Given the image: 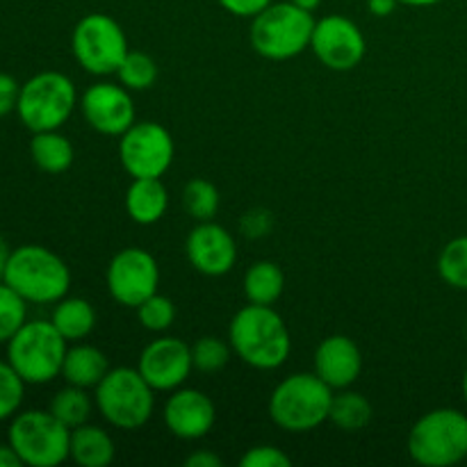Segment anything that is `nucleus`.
Returning a JSON list of instances; mask_svg holds the SVG:
<instances>
[{
	"label": "nucleus",
	"mask_w": 467,
	"mask_h": 467,
	"mask_svg": "<svg viewBox=\"0 0 467 467\" xmlns=\"http://www.w3.org/2000/svg\"><path fill=\"white\" fill-rule=\"evenodd\" d=\"M228 340L242 363L255 369L281 368L292 351L290 331L272 306H244L233 317Z\"/></svg>",
	"instance_id": "1"
},
{
	"label": "nucleus",
	"mask_w": 467,
	"mask_h": 467,
	"mask_svg": "<svg viewBox=\"0 0 467 467\" xmlns=\"http://www.w3.org/2000/svg\"><path fill=\"white\" fill-rule=\"evenodd\" d=\"M3 281L27 304H57L71 287L67 263L39 244H23L9 251Z\"/></svg>",
	"instance_id": "2"
},
{
	"label": "nucleus",
	"mask_w": 467,
	"mask_h": 467,
	"mask_svg": "<svg viewBox=\"0 0 467 467\" xmlns=\"http://www.w3.org/2000/svg\"><path fill=\"white\" fill-rule=\"evenodd\" d=\"M331 401L333 388L317 374H292L272 392L269 415L276 427L290 433H306L327 422Z\"/></svg>",
	"instance_id": "3"
},
{
	"label": "nucleus",
	"mask_w": 467,
	"mask_h": 467,
	"mask_svg": "<svg viewBox=\"0 0 467 467\" xmlns=\"http://www.w3.org/2000/svg\"><path fill=\"white\" fill-rule=\"evenodd\" d=\"M315 18L295 3H272L251 23V46L263 57L283 62L304 53L310 46Z\"/></svg>",
	"instance_id": "4"
},
{
	"label": "nucleus",
	"mask_w": 467,
	"mask_h": 467,
	"mask_svg": "<svg viewBox=\"0 0 467 467\" xmlns=\"http://www.w3.org/2000/svg\"><path fill=\"white\" fill-rule=\"evenodd\" d=\"M67 345L68 342L53 322H26L7 342V363L27 386H44L55 377H62Z\"/></svg>",
	"instance_id": "5"
},
{
	"label": "nucleus",
	"mask_w": 467,
	"mask_h": 467,
	"mask_svg": "<svg viewBox=\"0 0 467 467\" xmlns=\"http://www.w3.org/2000/svg\"><path fill=\"white\" fill-rule=\"evenodd\" d=\"M153 392L140 369L117 368L109 369L103 381L96 386L94 401L105 422L123 431H135L144 427L153 415Z\"/></svg>",
	"instance_id": "6"
},
{
	"label": "nucleus",
	"mask_w": 467,
	"mask_h": 467,
	"mask_svg": "<svg viewBox=\"0 0 467 467\" xmlns=\"http://www.w3.org/2000/svg\"><path fill=\"white\" fill-rule=\"evenodd\" d=\"M409 454L424 467H450L467 459V415L456 409H436L413 424Z\"/></svg>",
	"instance_id": "7"
},
{
	"label": "nucleus",
	"mask_w": 467,
	"mask_h": 467,
	"mask_svg": "<svg viewBox=\"0 0 467 467\" xmlns=\"http://www.w3.org/2000/svg\"><path fill=\"white\" fill-rule=\"evenodd\" d=\"M7 442L23 465L57 467L71 459V429L50 410H26L14 415Z\"/></svg>",
	"instance_id": "8"
},
{
	"label": "nucleus",
	"mask_w": 467,
	"mask_h": 467,
	"mask_svg": "<svg viewBox=\"0 0 467 467\" xmlns=\"http://www.w3.org/2000/svg\"><path fill=\"white\" fill-rule=\"evenodd\" d=\"M76 85L59 71H44L21 85L16 112L32 132L59 130L76 109Z\"/></svg>",
	"instance_id": "9"
},
{
	"label": "nucleus",
	"mask_w": 467,
	"mask_h": 467,
	"mask_svg": "<svg viewBox=\"0 0 467 467\" xmlns=\"http://www.w3.org/2000/svg\"><path fill=\"white\" fill-rule=\"evenodd\" d=\"M71 48L78 64L91 76L117 73L128 55L126 32L108 14H87L78 21L71 35Z\"/></svg>",
	"instance_id": "10"
},
{
	"label": "nucleus",
	"mask_w": 467,
	"mask_h": 467,
	"mask_svg": "<svg viewBox=\"0 0 467 467\" xmlns=\"http://www.w3.org/2000/svg\"><path fill=\"white\" fill-rule=\"evenodd\" d=\"M119 158L132 178H162L173 162V140L160 123H132L119 141Z\"/></svg>",
	"instance_id": "11"
},
{
	"label": "nucleus",
	"mask_w": 467,
	"mask_h": 467,
	"mask_svg": "<svg viewBox=\"0 0 467 467\" xmlns=\"http://www.w3.org/2000/svg\"><path fill=\"white\" fill-rule=\"evenodd\" d=\"M160 267L153 255L144 249L119 251L108 267V290L117 304L137 308L158 292Z\"/></svg>",
	"instance_id": "12"
},
{
	"label": "nucleus",
	"mask_w": 467,
	"mask_h": 467,
	"mask_svg": "<svg viewBox=\"0 0 467 467\" xmlns=\"http://www.w3.org/2000/svg\"><path fill=\"white\" fill-rule=\"evenodd\" d=\"M315 57L331 71H351L365 57V36L360 27L347 16H333L315 21L310 39Z\"/></svg>",
	"instance_id": "13"
},
{
	"label": "nucleus",
	"mask_w": 467,
	"mask_h": 467,
	"mask_svg": "<svg viewBox=\"0 0 467 467\" xmlns=\"http://www.w3.org/2000/svg\"><path fill=\"white\" fill-rule=\"evenodd\" d=\"M137 369L153 390H178L194 369L192 347L178 337H160V340L149 342L140 354Z\"/></svg>",
	"instance_id": "14"
},
{
	"label": "nucleus",
	"mask_w": 467,
	"mask_h": 467,
	"mask_svg": "<svg viewBox=\"0 0 467 467\" xmlns=\"http://www.w3.org/2000/svg\"><path fill=\"white\" fill-rule=\"evenodd\" d=\"M85 121L100 135L121 137L135 123V103L123 85L99 82L80 99Z\"/></svg>",
	"instance_id": "15"
},
{
	"label": "nucleus",
	"mask_w": 467,
	"mask_h": 467,
	"mask_svg": "<svg viewBox=\"0 0 467 467\" xmlns=\"http://www.w3.org/2000/svg\"><path fill=\"white\" fill-rule=\"evenodd\" d=\"M187 258L203 276H223L235 267V240L219 223L199 222V226L187 237Z\"/></svg>",
	"instance_id": "16"
},
{
	"label": "nucleus",
	"mask_w": 467,
	"mask_h": 467,
	"mask_svg": "<svg viewBox=\"0 0 467 467\" xmlns=\"http://www.w3.org/2000/svg\"><path fill=\"white\" fill-rule=\"evenodd\" d=\"M217 420L213 400L205 392L178 388L164 404V424L181 441H199L208 436Z\"/></svg>",
	"instance_id": "17"
},
{
	"label": "nucleus",
	"mask_w": 467,
	"mask_h": 467,
	"mask_svg": "<svg viewBox=\"0 0 467 467\" xmlns=\"http://www.w3.org/2000/svg\"><path fill=\"white\" fill-rule=\"evenodd\" d=\"M363 372L358 345L347 336H331L315 351V374L333 390H347Z\"/></svg>",
	"instance_id": "18"
},
{
	"label": "nucleus",
	"mask_w": 467,
	"mask_h": 467,
	"mask_svg": "<svg viewBox=\"0 0 467 467\" xmlns=\"http://www.w3.org/2000/svg\"><path fill=\"white\" fill-rule=\"evenodd\" d=\"M169 208L167 187L160 178H132V185L128 187L126 210L132 222L141 226L158 223Z\"/></svg>",
	"instance_id": "19"
},
{
	"label": "nucleus",
	"mask_w": 467,
	"mask_h": 467,
	"mask_svg": "<svg viewBox=\"0 0 467 467\" xmlns=\"http://www.w3.org/2000/svg\"><path fill=\"white\" fill-rule=\"evenodd\" d=\"M108 372H109V360L99 347L76 345L67 349V356H64V365H62V377L64 381L71 383V386L87 388V390L94 388L96 390V386L103 381Z\"/></svg>",
	"instance_id": "20"
},
{
	"label": "nucleus",
	"mask_w": 467,
	"mask_h": 467,
	"mask_svg": "<svg viewBox=\"0 0 467 467\" xmlns=\"http://www.w3.org/2000/svg\"><path fill=\"white\" fill-rule=\"evenodd\" d=\"M71 459L80 467H108L114 461V442L100 427L71 429Z\"/></svg>",
	"instance_id": "21"
},
{
	"label": "nucleus",
	"mask_w": 467,
	"mask_h": 467,
	"mask_svg": "<svg viewBox=\"0 0 467 467\" xmlns=\"http://www.w3.org/2000/svg\"><path fill=\"white\" fill-rule=\"evenodd\" d=\"M50 322L62 333L64 340L80 342L94 331L96 310L87 299H80V296H64L55 306Z\"/></svg>",
	"instance_id": "22"
},
{
	"label": "nucleus",
	"mask_w": 467,
	"mask_h": 467,
	"mask_svg": "<svg viewBox=\"0 0 467 467\" xmlns=\"http://www.w3.org/2000/svg\"><path fill=\"white\" fill-rule=\"evenodd\" d=\"M285 290V274L272 260H260L251 265L244 274V296L249 304L272 306L281 299Z\"/></svg>",
	"instance_id": "23"
},
{
	"label": "nucleus",
	"mask_w": 467,
	"mask_h": 467,
	"mask_svg": "<svg viewBox=\"0 0 467 467\" xmlns=\"http://www.w3.org/2000/svg\"><path fill=\"white\" fill-rule=\"evenodd\" d=\"M32 162L46 173H64L73 164V146L71 141L57 130L35 132L30 141Z\"/></svg>",
	"instance_id": "24"
},
{
	"label": "nucleus",
	"mask_w": 467,
	"mask_h": 467,
	"mask_svg": "<svg viewBox=\"0 0 467 467\" xmlns=\"http://www.w3.org/2000/svg\"><path fill=\"white\" fill-rule=\"evenodd\" d=\"M328 420H331L340 431H360V429L368 427L369 420H372V404H369L360 392L342 390L340 395H333Z\"/></svg>",
	"instance_id": "25"
},
{
	"label": "nucleus",
	"mask_w": 467,
	"mask_h": 467,
	"mask_svg": "<svg viewBox=\"0 0 467 467\" xmlns=\"http://www.w3.org/2000/svg\"><path fill=\"white\" fill-rule=\"evenodd\" d=\"M94 404L96 401H91L87 388H78L68 383L67 388H62V390L50 400L48 410L59 420V422L67 424L68 429H76L87 424Z\"/></svg>",
	"instance_id": "26"
},
{
	"label": "nucleus",
	"mask_w": 467,
	"mask_h": 467,
	"mask_svg": "<svg viewBox=\"0 0 467 467\" xmlns=\"http://www.w3.org/2000/svg\"><path fill=\"white\" fill-rule=\"evenodd\" d=\"M117 76L128 91L149 89L158 80V64L150 55L140 53V50H128L121 67L117 68Z\"/></svg>",
	"instance_id": "27"
},
{
	"label": "nucleus",
	"mask_w": 467,
	"mask_h": 467,
	"mask_svg": "<svg viewBox=\"0 0 467 467\" xmlns=\"http://www.w3.org/2000/svg\"><path fill=\"white\" fill-rule=\"evenodd\" d=\"M182 203H185V210L190 213V217H194L196 222H213L219 208V192L205 178H194V181H190L185 185Z\"/></svg>",
	"instance_id": "28"
},
{
	"label": "nucleus",
	"mask_w": 467,
	"mask_h": 467,
	"mask_svg": "<svg viewBox=\"0 0 467 467\" xmlns=\"http://www.w3.org/2000/svg\"><path fill=\"white\" fill-rule=\"evenodd\" d=\"M438 274L447 285L467 290V235L447 242L438 258Z\"/></svg>",
	"instance_id": "29"
},
{
	"label": "nucleus",
	"mask_w": 467,
	"mask_h": 467,
	"mask_svg": "<svg viewBox=\"0 0 467 467\" xmlns=\"http://www.w3.org/2000/svg\"><path fill=\"white\" fill-rule=\"evenodd\" d=\"M27 322V301L0 281V345H7Z\"/></svg>",
	"instance_id": "30"
},
{
	"label": "nucleus",
	"mask_w": 467,
	"mask_h": 467,
	"mask_svg": "<svg viewBox=\"0 0 467 467\" xmlns=\"http://www.w3.org/2000/svg\"><path fill=\"white\" fill-rule=\"evenodd\" d=\"M231 345H226L223 340L213 336H205L201 340H196L192 345V363H194V369L203 374L219 372L228 365L231 360Z\"/></svg>",
	"instance_id": "31"
},
{
	"label": "nucleus",
	"mask_w": 467,
	"mask_h": 467,
	"mask_svg": "<svg viewBox=\"0 0 467 467\" xmlns=\"http://www.w3.org/2000/svg\"><path fill=\"white\" fill-rule=\"evenodd\" d=\"M137 317H140V324L150 333H162L167 331L169 327L176 319V306L169 296H162L155 292L153 296L144 301V304L137 306Z\"/></svg>",
	"instance_id": "32"
},
{
	"label": "nucleus",
	"mask_w": 467,
	"mask_h": 467,
	"mask_svg": "<svg viewBox=\"0 0 467 467\" xmlns=\"http://www.w3.org/2000/svg\"><path fill=\"white\" fill-rule=\"evenodd\" d=\"M27 383L18 377L16 369L0 360V422L14 418L23 404V395H26Z\"/></svg>",
	"instance_id": "33"
},
{
	"label": "nucleus",
	"mask_w": 467,
	"mask_h": 467,
	"mask_svg": "<svg viewBox=\"0 0 467 467\" xmlns=\"http://www.w3.org/2000/svg\"><path fill=\"white\" fill-rule=\"evenodd\" d=\"M242 467H290V456L283 454L278 447L272 445H260L254 450L246 451L240 461Z\"/></svg>",
	"instance_id": "34"
},
{
	"label": "nucleus",
	"mask_w": 467,
	"mask_h": 467,
	"mask_svg": "<svg viewBox=\"0 0 467 467\" xmlns=\"http://www.w3.org/2000/svg\"><path fill=\"white\" fill-rule=\"evenodd\" d=\"M18 96H21V85L9 73H0V117H7L14 112L18 105Z\"/></svg>",
	"instance_id": "35"
},
{
	"label": "nucleus",
	"mask_w": 467,
	"mask_h": 467,
	"mask_svg": "<svg viewBox=\"0 0 467 467\" xmlns=\"http://www.w3.org/2000/svg\"><path fill=\"white\" fill-rule=\"evenodd\" d=\"M226 12H231L233 16H242V18H254L263 12L265 7L272 5V0H219Z\"/></svg>",
	"instance_id": "36"
},
{
	"label": "nucleus",
	"mask_w": 467,
	"mask_h": 467,
	"mask_svg": "<svg viewBox=\"0 0 467 467\" xmlns=\"http://www.w3.org/2000/svg\"><path fill=\"white\" fill-rule=\"evenodd\" d=\"M185 465L187 467H222L223 461L219 459L217 454H213V451H194V454H190L185 459Z\"/></svg>",
	"instance_id": "37"
},
{
	"label": "nucleus",
	"mask_w": 467,
	"mask_h": 467,
	"mask_svg": "<svg viewBox=\"0 0 467 467\" xmlns=\"http://www.w3.org/2000/svg\"><path fill=\"white\" fill-rule=\"evenodd\" d=\"M400 0H368V7L374 16H390L392 12L397 9Z\"/></svg>",
	"instance_id": "38"
},
{
	"label": "nucleus",
	"mask_w": 467,
	"mask_h": 467,
	"mask_svg": "<svg viewBox=\"0 0 467 467\" xmlns=\"http://www.w3.org/2000/svg\"><path fill=\"white\" fill-rule=\"evenodd\" d=\"M23 465L21 459H18V454L14 451V447L9 445H0V467H18Z\"/></svg>",
	"instance_id": "39"
},
{
	"label": "nucleus",
	"mask_w": 467,
	"mask_h": 467,
	"mask_svg": "<svg viewBox=\"0 0 467 467\" xmlns=\"http://www.w3.org/2000/svg\"><path fill=\"white\" fill-rule=\"evenodd\" d=\"M7 258H9V249H7V244H5L3 237H0V281H3V274H5V265H7Z\"/></svg>",
	"instance_id": "40"
},
{
	"label": "nucleus",
	"mask_w": 467,
	"mask_h": 467,
	"mask_svg": "<svg viewBox=\"0 0 467 467\" xmlns=\"http://www.w3.org/2000/svg\"><path fill=\"white\" fill-rule=\"evenodd\" d=\"M438 3L441 0H400V5H409V7H431Z\"/></svg>",
	"instance_id": "41"
},
{
	"label": "nucleus",
	"mask_w": 467,
	"mask_h": 467,
	"mask_svg": "<svg viewBox=\"0 0 467 467\" xmlns=\"http://www.w3.org/2000/svg\"><path fill=\"white\" fill-rule=\"evenodd\" d=\"M290 3H295V5H299V7H304V9H308V12H313V9H317L319 5L324 3V0H290Z\"/></svg>",
	"instance_id": "42"
},
{
	"label": "nucleus",
	"mask_w": 467,
	"mask_h": 467,
	"mask_svg": "<svg viewBox=\"0 0 467 467\" xmlns=\"http://www.w3.org/2000/svg\"><path fill=\"white\" fill-rule=\"evenodd\" d=\"M463 397L467 401V368H465V374H463Z\"/></svg>",
	"instance_id": "43"
}]
</instances>
